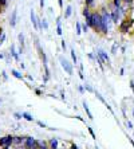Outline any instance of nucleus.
<instances>
[{
	"mask_svg": "<svg viewBox=\"0 0 134 149\" xmlns=\"http://www.w3.org/2000/svg\"><path fill=\"white\" fill-rule=\"evenodd\" d=\"M56 34L60 35V36L63 35V30H62V19H60V17H59V19H56Z\"/></svg>",
	"mask_w": 134,
	"mask_h": 149,
	"instance_id": "15",
	"label": "nucleus"
},
{
	"mask_svg": "<svg viewBox=\"0 0 134 149\" xmlns=\"http://www.w3.org/2000/svg\"><path fill=\"white\" fill-rule=\"evenodd\" d=\"M83 87H85V91H89V93H94V91H95L93 87L90 86V85H87V83L86 85H83Z\"/></svg>",
	"mask_w": 134,
	"mask_h": 149,
	"instance_id": "27",
	"label": "nucleus"
},
{
	"mask_svg": "<svg viewBox=\"0 0 134 149\" xmlns=\"http://www.w3.org/2000/svg\"><path fill=\"white\" fill-rule=\"evenodd\" d=\"M15 149H24V146H17V148H15Z\"/></svg>",
	"mask_w": 134,
	"mask_h": 149,
	"instance_id": "55",
	"label": "nucleus"
},
{
	"mask_svg": "<svg viewBox=\"0 0 134 149\" xmlns=\"http://www.w3.org/2000/svg\"><path fill=\"white\" fill-rule=\"evenodd\" d=\"M11 74H12V77H15L16 79H23L24 75L22 73H19L17 70H11Z\"/></svg>",
	"mask_w": 134,
	"mask_h": 149,
	"instance_id": "21",
	"label": "nucleus"
},
{
	"mask_svg": "<svg viewBox=\"0 0 134 149\" xmlns=\"http://www.w3.org/2000/svg\"><path fill=\"white\" fill-rule=\"evenodd\" d=\"M119 75H125V69H124V67L119 70Z\"/></svg>",
	"mask_w": 134,
	"mask_h": 149,
	"instance_id": "50",
	"label": "nucleus"
},
{
	"mask_svg": "<svg viewBox=\"0 0 134 149\" xmlns=\"http://www.w3.org/2000/svg\"><path fill=\"white\" fill-rule=\"evenodd\" d=\"M17 40H19V45H20L22 49H24V45H26V42H24V35L23 34L17 35Z\"/></svg>",
	"mask_w": 134,
	"mask_h": 149,
	"instance_id": "23",
	"label": "nucleus"
},
{
	"mask_svg": "<svg viewBox=\"0 0 134 149\" xmlns=\"http://www.w3.org/2000/svg\"><path fill=\"white\" fill-rule=\"evenodd\" d=\"M130 89H131V91L134 93V79L130 81Z\"/></svg>",
	"mask_w": 134,
	"mask_h": 149,
	"instance_id": "42",
	"label": "nucleus"
},
{
	"mask_svg": "<svg viewBox=\"0 0 134 149\" xmlns=\"http://www.w3.org/2000/svg\"><path fill=\"white\" fill-rule=\"evenodd\" d=\"M43 69H44V78H43V82L47 83L48 81H50V77H51V74H50V69H48V65H43Z\"/></svg>",
	"mask_w": 134,
	"mask_h": 149,
	"instance_id": "13",
	"label": "nucleus"
},
{
	"mask_svg": "<svg viewBox=\"0 0 134 149\" xmlns=\"http://www.w3.org/2000/svg\"><path fill=\"white\" fill-rule=\"evenodd\" d=\"M0 133H1V130H0Z\"/></svg>",
	"mask_w": 134,
	"mask_h": 149,
	"instance_id": "59",
	"label": "nucleus"
},
{
	"mask_svg": "<svg viewBox=\"0 0 134 149\" xmlns=\"http://www.w3.org/2000/svg\"><path fill=\"white\" fill-rule=\"evenodd\" d=\"M1 77H3V79H4V81H7V79H8V75H7V73H6V71H3V73H1Z\"/></svg>",
	"mask_w": 134,
	"mask_h": 149,
	"instance_id": "39",
	"label": "nucleus"
},
{
	"mask_svg": "<svg viewBox=\"0 0 134 149\" xmlns=\"http://www.w3.org/2000/svg\"><path fill=\"white\" fill-rule=\"evenodd\" d=\"M14 117H15V120H17V121H19V120H22V113H19V111H15L14 113Z\"/></svg>",
	"mask_w": 134,
	"mask_h": 149,
	"instance_id": "32",
	"label": "nucleus"
},
{
	"mask_svg": "<svg viewBox=\"0 0 134 149\" xmlns=\"http://www.w3.org/2000/svg\"><path fill=\"white\" fill-rule=\"evenodd\" d=\"M26 78H27L28 81H34V78H32V75H30V74H27V75H26Z\"/></svg>",
	"mask_w": 134,
	"mask_h": 149,
	"instance_id": "46",
	"label": "nucleus"
},
{
	"mask_svg": "<svg viewBox=\"0 0 134 149\" xmlns=\"http://www.w3.org/2000/svg\"><path fill=\"white\" fill-rule=\"evenodd\" d=\"M30 16H31V23H32V26H34L35 31H38V30H39V27H38V19H36V15H35V11L34 10H31Z\"/></svg>",
	"mask_w": 134,
	"mask_h": 149,
	"instance_id": "11",
	"label": "nucleus"
},
{
	"mask_svg": "<svg viewBox=\"0 0 134 149\" xmlns=\"http://www.w3.org/2000/svg\"><path fill=\"white\" fill-rule=\"evenodd\" d=\"M38 54L42 59V63H43V65H47V55H46V52L43 51V49H42L40 51H38Z\"/></svg>",
	"mask_w": 134,
	"mask_h": 149,
	"instance_id": "19",
	"label": "nucleus"
},
{
	"mask_svg": "<svg viewBox=\"0 0 134 149\" xmlns=\"http://www.w3.org/2000/svg\"><path fill=\"white\" fill-rule=\"evenodd\" d=\"M0 149H12V146H8V145H6V146H1Z\"/></svg>",
	"mask_w": 134,
	"mask_h": 149,
	"instance_id": "51",
	"label": "nucleus"
},
{
	"mask_svg": "<svg viewBox=\"0 0 134 149\" xmlns=\"http://www.w3.org/2000/svg\"><path fill=\"white\" fill-rule=\"evenodd\" d=\"M19 65H20V67H22V70H24V69H26V66H24V63H19Z\"/></svg>",
	"mask_w": 134,
	"mask_h": 149,
	"instance_id": "53",
	"label": "nucleus"
},
{
	"mask_svg": "<svg viewBox=\"0 0 134 149\" xmlns=\"http://www.w3.org/2000/svg\"><path fill=\"white\" fill-rule=\"evenodd\" d=\"M4 58V54H0V59H3Z\"/></svg>",
	"mask_w": 134,
	"mask_h": 149,
	"instance_id": "56",
	"label": "nucleus"
},
{
	"mask_svg": "<svg viewBox=\"0 0 134 149\" xmlns=\"http://www.w3.org/2000/svg\"><path fill=\"white\" fill-rule=\"evenodd\" d=\"M70 55H71L72 63H74V65H78V56H76V54H75V50H74V49H71V50H70Z\"/></svg>",
	"mask_w": 134,
	"mask_h": 149,
	"instance_id": "20",
	"label": "nucleus"
},
{
	"mask_svg": "<svg viewBox=\"0 0 134 149\" xmlns=\"http://www.w3.org/2000/svg\"><path fill=\"white\" fill-rule=\"evenodd\" d=\"M71 14H72V7L71 6H67L65 10V19H69L71 16Z\"/></svg>",
	"mask_w": 134,
	"mask_h": 149,
	"instance_id": "22",
	"label": "nucleus"
},
{
	"mask_svg": "<svg viewBox=\"0 0 134 149\" xmlns=\"http://www.w3.org/2000/svg\"><path fill=\"white\" fill-rule=\"evenodd\" d=\"M39 6H40V8L43 10V8H44V0H39Z\"/></svg>",
	"mask_w": 134,
	"mask_h": 149,
	"instance_id": "41",
	"label": "nucleus"
},
{
	"mask_svg": "<svg viewBox=\"0 0 134 149\" xmlns=\"http://www.w3.org/2000/svg\"><path fill=\"white\" fill-rule=\"evenodd\" d=\"M82 26V32H87L89 31V26L86 24V23H83V24H81Z\"/></svg>",
	"mask_w": 134,
	"mask_h": 149,
	"instance_id": "33",
	"label": "nucleus"
},
{
	"mask_svg": "<svg viewBox=\"0 0 134 149\" xmlns=\"http://www.w3.org/2000/svg\"><path fill=\"white\" fill-rule=\"evenodd\" d=\"M3 34H4V30L0 27V38H1V35H3Z\"/></svg>",
	"mask_w": 134,
	"mask_h": 149,
	"instance_id": "52",
	"label": "nucleus"
},
{
	"mask_svg": "<svg viewBox=\"0 0 134 149\" xmlns=\"http://www.w3.org/2000/svg\"><path fill=\"white\" fill-rule=\"evenodd\" d=\"M117 49H118V43L115 42L113 45V47H111V54H117Z\"/></svg>",
	"mask_w": 134,
	"mask_h": 149,
	"instance_id": "31",
	"label": "nucleus"
},
{
	"mask_svg": "<svg viewBox=\"0 0 134 149\" xmlns=\"http://www.w3.org/2000/svg\"><path fill=\"white\" fill-rule=\"evenodd\" d=\"M98 54H99L101 55V58L103 59V61H105V65H107V66H111V62H110V55H109V54H107L106 51H105V50H98Z\"/></svg>",
	"mask_w": 134,
	"mask_h": 149,
	"instance_id": "8",
	"label": "nucleus"
},
{
	"mask_svg": "<svg viewBox=\"0 0 134 149\" xmlns=\"http://www.w3.org/2000/svg\"><path fill=\"white\" fill-rule=\"evenodd\" d=\"M10 27L11 28H14L15 26H16V23H17V11L16 10H14L12 11V14H11V17H10Z\"/></svg>",
	"mask_w": 134,
	"mask_h": 149,
	"instance_id": "9",
	"label": "nucleus"
},
{
	"mask_svg": "<svg viewBox=\"0 0 134 149\" xmlns=\"http://www.w3.org/2000/svg\"><path fill=\"white\" fill-rule=\"evenodd\" d=\"M36 124H38L40 128H47V125H46L44 122H42V121H36Z\"/></svg>",
	"mask_w": 134,
	"mask_h": 149,
	"instance_id": "36",
	"label": "nucleus"
},
{
	"mask_svg": "<svg viewBox=\"0 0 134 149\" xmlns=\"http://www.w3.org/2000/svg\"><path fill=\"white\" fill-rule=\"evenodd\" d=\"M78 91H79L81 94H83V93H85V87H83L82 85H81V86H78Z\"/></svg>",
	"mask_w": 134,
	"mask_h": 149,
	"instance_id": "37",
	"label": "nucleus"
},
{
	"mask_svg": "<svg viewBox=\"0 0 134 149\" xmlns=\"http://www.w3.org/2000/svg\"><path fill=\"white\" fill-rule=\"evenodd\" d=\"M38 148L39 149H50L48 148V141H44V140H38Z\"/></svg>",
	"mask_w": 134,
	"mask_h": 149,
	"instance_id": "18",
	"label": "nucleus"
},
{
	"mask_svg": "<svg viewBox=\"0 0 134 149\" xmlns=\"http://www.w3.org/2000/svg\"><path fill=\"white\" fill-rule=\"evenodd\" d=\"M10 54H11V56L16 61V62H19V54H17V51H16V49H15V45H11V47H10Z\"/></svg>",
	"mask_w": 134,
	"mask_h": 149,
	"instance_id": "12",
	"label": "nucleus"
},
{
	"mask_svg": "<svg viewBox=\"0 0 134 149\" xmlns=\"http://www.w3.org/2000/svg\"><path fill=\"white\" fill-rule=\"evenodd\" d=\"M70 149H79V148H78V145H76V144H74V142H72L71 145H70Z\"/></svg>",
	"mask_w": 134,
	"mask_h": 149,
	"instance_id": "43",
	"label": "nucleus"
},
{
	"mask_svg": "<svg viewBox=\"0 0 134 149\" xmlns=\"http://www.w3.org/2000/svg\"><path fill=\"white\" fill-rule=\"evenodd\" d=\"M24 141H26V136H14V144H12V146H14V148L23 146Z\"/></svg>",
	"mask_w": 134,
	"mask_h": 149,
	"instance_id": "7",
	"label": "nucleus"
},
{
	"mask_svg": "<svg viewBox=\"0 0 134 149\" xmlns=\"http://www.w3.org/2000/svg\"><path fill=\"white\" fill-rule=\"evenodd\" d=\"M24 149H39L38 148V140L32 137V136H26V141H24Z\"/></svg>",
	"mask_w": 134,
	"mask_h": 149,
	"instance_id": "3",
	"label": "nucleus"
},
{
	"mask_svg": "<svg viewBox=\"0 0 134 149\" xmlns=\"http://www.w3.org/2000/svg\"><path fill=\"white\" fill-rule=\"evenodd\" d=\"M12 144H14V136L12 134H7V136H1L0 137V148L1 146H12Z\"/></svg>",
	"mask_w": 134,
	"mask_h": 149,
	"instance_id": "5",
	"label": "nucleus"
},
{
	"mask_svg": "<svg viewBox=\"0 0 134 149\" xmlns=\"http://www.w3.org/2000/svg\"><path fill=\"white\" fill-rule=\"evenodd\" d=\"M126 128L127 129H134L133 122H131V121H126Z\"/></svg>",
	"mask_w": 134,
	"mask_h": 149,
	"instance_id": "35",
	"label": "nucleus"
},
{
	"mask_svg": "<svg viewBox=\"0 0 134 149\" xmlns=\"http://www.w3.org/2000/svg\"><path fill=\"white\" fill-rule=\"evenodd\" d=\"M127 139H129V142H130L131 145H133V148H134V140L131 139V137H129V136H127Z\"/></svg>",
	"mask_w": 134,
	"mask_h": 149,
	"instance_id": "45",
	"label": "nucleus"
},
{
	"mask_svg": "<svg viewBox=\"0 0 134 149\" xmlns=\"http://www.w3.org/2000/svg\"><path fill=\"white\" fill-rule=\"evenodd\" d=\"M58 4L60 8H63V0H58Z\"/></svg>",
	"mask_w": 134,
	"mask_h": 149,
	"instance_id": "48",
	"label": "nucleus"
},
{
	"mask_svg": "<svg viewBox=\"0 0 134 149\" xmlns=\"http://www.w3.org/2000/svg\"><path fill=\"white\" fill-rule=\"evenodd\" d=\"M76 35H81L82 34V26H81V23L79 22H76Z\"/></svg>",
	"mask_w": 134,
	"mask_h": 149,
	"instance_id": "28",
	"label": "nucleus"
},
{
	"mask_svg": "<svg viewBox=\"0 0 134 149\" xmlns=\"http://www.w3.org/2000/svg\"><path fill=\"white\" fill-rule=\"evenodd\" d=\"M94 94H95V97H97V98H98V100H99V101H101V102H102V104H103V105H106V104H107L106 101H105V98H103V97H102V95H101V94H99V93H98V91H94Z\"/></svg>",
	"mask_w": 134,
	"mask_h": 149,
	"instance_id": "25",
	"label": "nucleus"
},
{
	"mask_svg": "<svg viewBox=\"0 0 134 149\" xmlns=\"http://www.w3.org/2000/svg\"><path fill=\"white\" fill-rule=\"evenodd\" d=\"M93 30H95L98 34H102V35H107L110 32V28L103 24L99 11H93Z\"/></svg>",
	"mask_w": 134,
	"mask_h": 149,
	"instance_id": "1",
	"label": "nucleus"
},
{
	"mask_svg": "<svg viewBox=\"0 0 134 149\" xmlns=\"http://www.w3.org/2000/svg\"><path fill=\"white\" fill-rule=\"evenodd\" d=\"M83 109H85V111H86V114H87V117L90 118V120H94V117H93V113L90 111V109H89V105H87V102L86 101H83Z\"/></svg>",
	"mask_w": 134,
	"mask_h": 149,
	"instance_id": "16",
	"label": "nucleus"
},
{
	"mask_svg": "<svg viewBox=\"0 0 134 149\" xmlns=\"http://www.w3.org/2000/svg\"><path fill=\"white\" fill-rule=\"evenodd\" d=\"M6 38H7V36H6V34H3V35H1V38H0V45H3V43H4V40H6Z\"/></svg>",
	"mask_w": 134,
	"mask_h": 149,
	"instance_id": "38",
	"label": "nucleus"
},
{
	"mask_svg": "<svg viewBox=\"0 0 134 149\" xmlns=\"http://www.w3.org/2000/svg\"><path fill=\"white\" fill-rule=\"evenodd\" d=\"M60 46H62L63 51L66 52V50H67V43H66V40H65V39H63V40H62V43H60Z\"/></svg>",
	"mask_w": 134,
	"mask_h": 149,
	"instance_id": "34",
	"label": "nucleus"
},
{
	"mask_svg": "<svg viewBox=\"0 0 134 149\" xmlns=\"http://www.w3.org/2000/svg\"><path fill=\"white\" fill-rule=\"evenodd\" d=\"M134 24V19H124V20L119 22V24H118V28H119V31L122 34H127V32L130 31L131 26Z\"/></svg>",
	"mask_w": 134,
	"mask_h": 149,
	"instance_id": "2",
	"label": "nucleus"
},
{
	"mask_svg": "<svg viewBox=\"0 0 134 149\" xmlns=\"http://www.w3.org/2000/svg\"><path fill=\"white\" fill-rule=\"evenodd\" d=\"M60 100H62V101H66V94H65V91H60Z\"/></svg>",
	"mask_w": 134,
	"mask_h": 149,
	"instance_id": "40",
	"label": "nucleus"
},
{
	"mask_svg": "<svg viewBox=\"0 0 134 149\" xmlns=\"http://www.w3.org/2000/svg\"><path fill=\"white\" fill-rule=\"evenodd\" d=\"M22 117H23L26 121H28V122H32L35 120V118L32 117V114H30L28 111H23V113H22Z\"/></svg>",
	"mask_w": 134,
	"mask_h": 149,
	"instance_id": "17",
	"label": "nucleus"
},
{
	"mask_svg": "<svg viewBox=\"0 0 134 149\" xmlns=\"http://www.w3.org/2000/svg\"><path fill=\"white\" fill-rule=\"evenodd\" d=\"M89 58L90 59H95V54H91V52H90V54H89Z\"/></svg>",
	"mask_w": 134,
	"mask_h": 149,
	"instance_id": "49",
	"label": "nucleus"
},
{
	"mask_svg": "<svg viewBox=\"0 0 134 149\" xmlns=\"http://www.w3.org/2000/svg\"><path fill=\"white\" fill-rule=\"evenodd\" d=\"M82 14H83V16L86 17V16H89V15L91 14V10H90L89 7H86V6H85V7H83V11H82Z\"/></svg>",
	"mask_w": 134,
	"mask_h": 149,
	"instance_id": "24",
	"label": "nucleus"
},
{
	"mask_svg": "<svg viewBox=\"0 0 134 149\" xmlns=\"http://www.w3.org/2000/svg\"><path fill=\"white\" fill-rule=\"evenodd\" d=\"M59 62H60V66L63 67V70H65L69 75H72V74H74V67H72V65L67 61V59H65L63 56H59Z\"/></svg>",
	"mask_w": 134,
	"mask_h": 149,
	"instance_id": "4",
	"label": "nucleus"
},
{
	"mask_svg": "<svg viewBox=\"0 0 134 149\" xmlns=\"http://www.w3.org/2000/svg\"><path fill=\"white\" fill-rule=\"evenodd\" d=\"M125 50H126V47H125V46H122V47H121V51L125 52Z\"/></svg>",
	"mask_w": 134,
	"mask_h": 149,
	"instance_id": "54",
	"label": "nucleus"
},
{
	"mask_svg": "<svg viewBox=\"0 0 134 149\" xmlns=\"http://www.w3.org/2000/svg\"><path fill=\"white\" fill-rule=\"evenodd\" d=\"M95 61H97V63H98V66L101 67V70L103 71V70H105V61L101 58V55L98 52H95Z\"/></svg>",
	"mask_w": 134,
	"mask_h": 149,
	"instance_id": "14",
	"label": "nucleus"
},
{
	"mask_svg": "<svg viewBox=\"0 0 134 149\" xmlns=\"http://www.w3.org/2000/svg\"><path fill=\"white\" fill-rule=\"evenodd\" d=\"M131 114H133V118H134V110H133V111H131Z\"/></svg>",
	"mask_w": 134,
	"mask_h": 149,
	"instance_id": "57",
	"label": "nucleus"
},
{
	"mask_svg": "<svg viewBox=\"0 0 134 149\" xmlns=\"http://www.w3.org/2000/svg\"><path fill=\"white\" fill-rule=\"evenodd\" d=\"M86 128H87V132L90 133V136H91V137H93V139L95 140V139H97V136H95V133H94L93 128H90V126H86Z\"/></svg>",
	"mask_w": 134,
	"mask_h": 149,
	"instance_id": "29",
	"label": "nucleus"
},
{
	"mask_svg": "<svg viewBox=\"0 0 134 149\" xmlns=\"http://www.w3.org/2000/svg\"><path fill=\"white\" fill-rule=\"evenodd\" d=\"M110 16H111V22H113V24H118V22H121V11L119 8H115L113 7V10H111L110 12Z\"/></svg>",
	"mask_w": 134,
	"mask_h": 149,
	"instance_id": "6",
	"label": "nucleus"
},
{
	"mask_svg": "<svg viewBox=\"0 0 134 149\" xmlns=\"http://www.w3.org/2000/svg\"><path fill=\"white\" fill-rule=\"evenodd\" d=\"M113 7L115 8L122 7V0H113Z\"/></svg>",
	"mask_w": 134,
	"mask_h": 149,
	"instance_id": "26",
	"label": "nucleus"
},
{
	"mask_svg": "<svg viewBox=\"0 0 134 149\" xmlns=\"http://www.w3.org/2000/svg\"><path fill=\"white\" fill-rule=\"evenodd\" d=\"M48 148L50 149H59V140L58 139H50L48 140Z\"/></svg>",
	"mask_w": 134,
	"mask_h": 149,
	"instance_id": "10",
	"label": "nucleus"
},
{
	"mask_svg": "<svg viewBox=\"0 0 134 149\" xmlns=\"http://www.w3.org/2000/svg\"><path fill=\"white\" fill-rule=\"evenodd\" d=\"M85 6L89 8H91L94 6V0H85Z\"/></svg>",
	"mask_w": 134,
	"mask_h": 149,
	"instance_id": "30",
	"label": "nucleus"
},
{
	"mask_svg": "<svg viewBox=\"0 0 134 149\" xmlns=\"http://www.w3.org/2000/svg\"><path fill=\"white\" fill-rule=\"evenodd\" d=\"M35 94L36 95H42V90L40 89H35Z\"/></svg>",
	"mask_w": 134,
	"mask_h": 149,
	"instance_id": "44",
	"label": "nucleus"
},
{
	"mask_svg": "<svg viewBox=\"0 0 134 149\" xmlns=\"http://www.w3.org/2000/svg\"><path fill=\"white\" fill-rule=\"evenodd\" d=\"M66 149H70V148H66Z\"/></svg>",
	"mask_w": 134,
	"mask_h": 149,
	"instance_id": "58",
	"label": "nucleus"
},
{
	"mask_svg": "<svg viewBox=\"0 0 134 149\" xmlns=\"http://www.w3.org/2000/svg\"><path fill=\"white\" fill-rule=\"evenodd\" d=\"M75 118L76 120H79V121H82V122H85V120H83L82 117H81V116H75Z\"/></svg>",
	"mask_w": 134,
	"mask_h": 149,
	"instance_id": "47",
	"label": "nucleus"
}]
</instances>
